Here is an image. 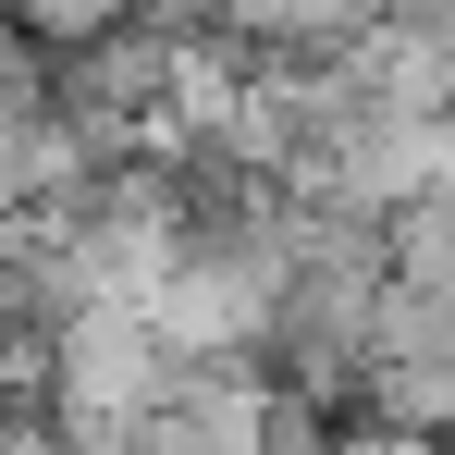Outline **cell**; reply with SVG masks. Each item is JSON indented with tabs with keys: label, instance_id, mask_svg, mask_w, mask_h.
Segmentation results:
<instances>
[{
	"label": "cell",
	"instance_id": "1",
	"mask_svg": "<svg viewBox=\"0 0 455 455\" xmlns=\"http://www.w3.org/2000/svg\"><path fill=\"white\" fill-rule=\"evenodd\" d=\"M172 394H185V357L160 345L148 307H86V320H62V332H50V370H37V406L62 419L75 455H136Z\"/></svg>",
	"mask_w": 455,
	"mask_h": 455
},
{
	"label": "cell",
	"instance_id": "2",
	"mask_svg": "<svg viewBox=\"0 0 455 455\" xmlns=\"http://www.w3.org/2000/svg\"><path fill=\"white\" fill-rule=\"evenodd\" d=\"M0 25H12L25 50H50V62H62V50L124 37V25H136V0H0Z\"/></svg>",
	"mask_w": 455,
	"mask_h": 455
},
{
	"label": "cell",
	"instance_id": "3",
	"mask_svg": "<svg viewBox=\"0 0 455 455\" xmlns=\"http://www.w3.org/2000/svg\"><path fill=\"white\" fill-rule=\"evenodd\" d=\"M148 25H172V37H246V0H148Z\"/></svg>",
	"mask_w": 455,
	"mask_h": 455
},
{
	"label": "cell",
	"instance_id": "4",
	"mask_svg": "<svg viewBox=\"0 0 455 455\" xmlns=\"http://www.w3.org/2000/svg\"><path fill=\"white\" fill-rule=\"evenodd\" d=\"M394 12H419V0H394ZM443 12H455V0H443Z\"/></svg>",
	"mask_w": 455,
	"mask_h": 455
}]
</instances>
